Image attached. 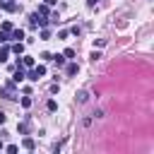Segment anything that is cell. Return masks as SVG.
Segmentation results:
<instances>
[{
    "label": "cell",
    "instance_id": "obj_17",
    "mask_svg": "<svg viewBox=\"0 0 154 154\" xmlns=\"http://www.w3.org/2000/svg\"><path fill=\"white\" fill-rule=\"evenodd\" d=\"M2 31H7V34H10V31H12V24H10V22H2Z\"/></svg>",
    "mask_w": 154,
    "mask_h": 154
},
{
    "label": "cell",
    "instance_id": "obj_20",
    "mask_svg": "<svg viewBox=\"0 0 154 154\" xmlns=\"http://www.w3.org/2000/svg\"><path fill=\"white\" fill-rule=\"evenodd\" d=\"M22 106H24V108H29V106H31V99H29V96H24V99H22Z\"/></svg>",
    "mask_w": 154,
    "mask_h": 154
},
{
    "label": "cell",
    "instance_id": "obj_3",
    "mask_svg": "<svg viewBox=\"0 0 154 154\" xmlns=\"http://www.w3.org/2000/svg\"><path fill=\"white\" fill-rule=\"evenodd\" d=\"M29 24H31V26H46V24H48V19H46V17H41L38 12H34V14H29Z\"/></svg>",
    "mask_w": 154,
    "mask_h": 154
},
{
    "label": "cell",
    "instance_id": "obj_2",
    "mask_svg": "<svg viewBox=\"0 0 154 154\" xmlns=\"http://www.w3.org/2000/svg\"><path fill=\"white\" fill-rule=\"evenodd\" d=\"M43 75H46V67H43V65H36V67H34L31 72H26V77H29L31 82H38V79H41Z\"/></svg>",
    "mask_w": 154,
    "mask_h": 154
},
{
    "label": "cell",
    "instance_id": "obj_25",
    "mask_svg": "<svg viewBox=\"0 0 154 154\" xmlns=\"http://www.w3.org/2000/svg\"><path fill=\"white\" fill-rule=\"evenodd\" d=\"M10 2H14V0H10Z\"/></svg>",
    "mask_w": 154,
    "mask_h": 154
},
{
    "label": "cell",
    "instance_id": "obj_24",
    "mask_svg": "<svg viewBox=\"0 0 154 154\" xmlns=\"http://www.w3.org/2000/svg\"><path fill=\"white\" fill-rule=\"evenodd\" d=\"M0 149H2V140H0Z\"/></svg>",
    "mask_w": 154,
    "mask_h": 154
},
{
    "label": "cell",
    "instance_id": "obj_19",
    "mask_svg": "<svg viewBox=\"0 0 154 154\" xmlns=\"http://www.w3.org/2000/svg\"><path fill=\"white\" fill-rule=\"evenodd\" d=\"M63 55H65V58H75V51H72V48H65V53H63Z\"/></svg>",
    "mask_w": 154,
    "mask_h": 154
},
{
    "label": "cell",
    "instance_id": "obj_12",
    "mask_svg": "<svg viewBox=\"0 0 154 154\" xmlns=\"http://www.w3.org/2000/svg\"><path fill=\"white\" fill-rule=\"evenodd\" d=\"M51 60L55 63V67H63V65H65V55H53Z\"/></svg>",
    "mask_w": 154,
    "mask_h": 154
},
{
    "label": "cell",
    "instance_id": "obj_22",
    "mask_svg": "<svg viewBox=\"0 0 154 154\" xmlns=\"http://www.w3.org/2000/svg\"><path fill=\"white\" fill-rule=\"evenodd\" d=\"M5 118H7V116H5V113H2V111H0V125H2V123H5Z\"/></svg>",
    "mask_w": 154,
    "mask_h": 154
},
{
    "label": "cell",
    "instance_id": "obj_18",
    "mask_svg": "<svg viewBox=\"0 0 154 154\" xmlns=\"http://www.w3.org/2000/svg\"><path fill=\"white\" fill-rule=\"evenodd\" d=\"M41 38H43V41H48V38H51V31H48V29H43V31H41Z\"/></svg>",
    "mask_w": 154,
    "mask_h": 154
},
{
    "label": "cell",
    "instance_id": "obj_10",
    "mask_svg": "<svg viewBox=\"0 0 154 154\" xmlns=\"http://www.w3.org/2000/svg\"><path fill=\"white\" fill-rule=\"evenodd\" d=\"M10 38H17V41H19V38H24V31H22V29H12V31H10Z\"/></svg>",
    "mask_w": 154,
    "mask_h": 154
},
{
    "label": "cell",
    "instance_id": "obj_21",
    "mask_svg": "<svg viewBox=\"0 0 154 154\" xmlns=\"http://www.w3.org/2000/svg\"><path fill=\"white\" fill-rule=\"evenodd\" d=\"M55 108H58V103H55V101L51 99V101H48V111H55Z\"/></svg>",
    "mask_w": 154,
    "mask_h": 154
},
{
    "label": "cell",
    "instance_id": "obj_14",
    "mask_svg": "<svg viewBox=\"0 0 154 154\" xmlns=\"http://www.w3.org/2000/svg\"><path fill=\"white\" fill-rule=\"evenodd\" d=\"M7 55H10V48L5 46V48H0V63H5L7 60Z\"/></svg>",
    "mask_w": 154,
    "mask_h": 154
},
{
    "label": "cell",
    "instance_id": "obj_1",
    "mask_svg": "<svg viewBox=\"0 0 154 154\" xmlns=\"http://www.w3.org/2000/svg\"><path fill=\"white\" fill-rule=\"evenodd\" d=\"M0 94H2L5 99H14V96H17V82H12V79L5 82V84L0 87Z\"/></svg>",
    "mask_w": 154,
    "mask_h": 154
},
{
    "label": "cell",
    "instance_id": "obj_7",
    "mask_svg": "<svg viewBox=\"0 0 154 154\" xmlns=\"http://www.w3.org/2000/svg\"><path fill=\"white\" fill-rule=\"evenodd\" d=\"M65 72H67V77H75V75H77V72H79V65H77V63H70V65H67V70H65Z\"/></svg>",
    "mask_w": 154,
    "mask_h": 154
},
{
    "label": "cell",
    "instance_id": "obj_13",
    "mask_svg": "<svg viewBox=\"0 0 154 154\" xmlns=\"http://www.w3.org/2000/svg\"><path fill=\"white\" fill-rule=\"evenodd\" d=\"M22 65H24V67H34V58H31V55H24V58H22Z\"/></svg>",
    "mask_w": 154,
    "mask_h": 154
},
{
    "label": "cell",
    "instance_id": "obj_23",
    "mask_svg": "<svg viewBox=\"0 0 154 154\" xmlns=\"http://www.w3.org/2000/svg\"><path fill=\"white\" fill-rule=\"evenodd\" d=\"M46 5H55V0H46Z\"/></svg>",
    "mask_w": 154,
    "mask_h": 154
},
{
    "label": "cell",
    "instance_id": "obj_15",
    "mask_svg": "<svg viewBox=\"0 0 154 154\" xmlns=\"http://www.w3.org/2000/svg\"><path fill=\"white\" fill-rule=\"evenodd\" d=\"M10 41V34L7 31H0V43H7Z\"/></svg>",
    "mask_w": 154,
    "mask_h": 154
},
{
    "label": "cell",
    "instance_id": "obj_5",
    "mask_svg": "<svg viewBox=\"0 0 154 154\" xmlns=\"http://www.w3.org/2000/svg\"><path fill=\"white\" fill-rule=\"evenodd\" d=\"M24 77H26V72H24V70H22V67L17 65V70H14V77H12V82H17V84H19V82H22Z\"/></svg>",
    "mask_w": 154,
    "mask_h": 154
},
{
    "label": "cell",
    "instance_id": "obj_16",
    "mask_svg": "<svg viewBox=\"0 0 154 154\" xmlns=\"http://www.w3.org/2000/svg\"><path fill=\"white\" fill-rule=\"evenodd\" d=\"M38 14L46 17V14H48V5H41V7H38Z\"/></svg>",
    "mask_w": 154,
    "mask_h": 154
},
{
    "label": "cell",
    "instance_id": "obj_4",
    "mask_svg": "<svg viewBox=\"0 0 154 154\" xmlns=\"http://www.w3.org/2000/svg\"><path fill=\"white\" fill-rule=\"evenodd\" d=\"M17 130H19V135H29V130H31V123H29V120H22V123L17 125Z\"/></svg>",
    "mask_w": 154,
    "mask_h": 154
},
{
    "label": "cell",
    "instance_id": "obj_8",
    "mask_svg": "<svg viewBox=\"0 0 154 154\" xmlns=\"http://www.w3.org/2000/svg\"><path fill=\"white\" fill-rule=\"evenodd\" d=\"M87 99H89V91H87V89L77 91V101H79V103H87Z\"/></svg>",
    "mask_w": 154,
    "mask_h": 154
},
{
    "label": "cell",
    "instance_id": "obj_6",
    "mask_svg": "<svg viewBox=\"0 0 154 154\" xmlns=\"http://www.w3.org/2000/svg\"><path fill=\"white\" fill-rule=\"evenodd\" d=\"M0 7H2V10H7V12H17V5H14V2H10V0H0Z\"/></svg>",
    "mask_w": 154,
    "mask_h": 154
},
{
    "label": "cell",
    "instance_id": "obj_9",
    "mask_svg": "<svg viewBox=\"0 0 154 154\" xmlns=\"http://www.w3.org/2000/svg\"><path fill=\"white\" fill-rule=\"evenodd\" d=\"M22 147H24V149H29V152H31V149H34V147H36V142H34V140H31V137H24V142H22Z\"/></svg>",
    "mask_w": 154,
    "mask_h": 154
},
{
    "label": "cell",
    "instance_id": "obj_11",
    "mask_svg": "<svg viewBox=\"0 0 154 154\" xmlns=\"http://www.w3.org/2000/svg\"><path fill=\"white\" fill-rule=\"evenodd\" d=\"M12 53H17V55H22V53H24V43H22V41H17V43L12 46Z\"/></svg>",
    "mask_w": 154,
    "mask_h": 154
}]
</instances>
